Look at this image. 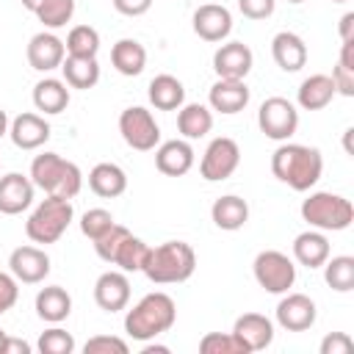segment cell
Masks as SVG:
<instances>
[{"mask_svg":"<svg viewBox=\"0 0 354 354\" xmlns=\"http://www.w3.org/2000/svg\"><path fill=\"white\" fill-rule=\"evenodd\" d=\"M337 64H343V66L354 69V39L343 41V47H340V61H337Z\"/></svg>","mask_w":354,"mask_h":354,"instance_id":"cell-49","label":"cell"},{"mask_svg":"<svg viewBox=\"0 0 354 354\" xmlns=\"http://www.w3.org/2000/svg\"><path fill=\"white\" fill-rule=\"evenodd\" d=\"M41 0H22V6L28 8V11H36V6H39Z\"/></svg>","mask_w":354,"mask_h":354,"instance_id":"cell-52","label":"cell"},{"mask_svg":"<svg viewBox=\"0 0 354 354\" xmlns=\"http://www.w3.org/2000/svg\"><path fill=\"white\" fill-rule=\"evenodd\" d=\"M271 55L282 72H299L307 64V44L293 30H279L271 39Z\"/></svg>","mask_w":354,"mask_h":354,"instance_id":"cell-22","label":"cell"},{"mask_svg":"<svg viewBox=\"0 0 354 354\" xmlns=\"http://www.w3.org/2000/svg\"><path fill=\"white\" fill-rule=\"evenodd\" d=\"M257 124L266 138L288 141L299 127V111L285 97H268V100H263V105L257 111Z\"/></svg>","mask_w":354,"mask_h":354,"instance_id":"cell-9","label":"cell"},{"mask_svg":"<svg viewBox=\"0 0 354 354\" xmlns=\"http://www.w3.org/2000/svg\"><path fill=\"white\" fill-rule=\"evenodd\" d=\"M72 313V296L61 285H47L36 293V315L47 324H61Z\"/></svg>","mask_w":354,"mask_h":354,"instance_id":"cell-25","label":"cell"},{"mask_svg":"<svg viewBox=\"0 0 354 354\" xmlns=\"http://www.w3.org/2000/svg\"><path fill=\"white\" fill-rule=\"evenodd\" d=\"M33 180L19 174V171H8L0 177V213L3 216H19L22 210L30 207L33 202Z\"/></svg>","mask_w":354,"mask_h":354,"instance_id":"cell-14","label":"cell"},{"mask_svg":"<svg viewBox=\"0 0 354 354\" xmlns=\"http://www.w3.org/2000/svg\"><path fill=\"white\" fill-rule=\"evenodd\" d=\"M127 235H130V230L113 221V227H111V230H105V232H102V235L94 241V249H97L100 260L113 263V257H116V252H119V246H122V241H124Z\"/></svg>","mask_w":354,"mask_h":354,"instance_id":"cell-39","label":"cell"},{"mask_svg":"<svg viewBox=\"0 0 354 354\" xmlns=\"http://www.w3.org/2000/svg\"><path fill=\"white\" fill-rule=\"evenodd\" d=\"M207 102L213 111L218 113H238L249 105V86L246 80H227V77H218L210 91H207Z\"/></svg>","mask_w":354,"mask_h":354,"instance_id":"cell-20","label":"cell"},{"mask_svg":"<svg viewBox=\"0 0 354 354\" xmlns=\"http://www.w3.org/2000/svg\"><path fill=\"white\" fill-rule=\"evenodd\" d=\"M119 133H122L124 144L130 149H138V152H149V149H155L160 144V127H158L152 111H147L141 105H133V108L122 111Z\"/></svg>","mask_w":354,"mask_h":354,"instance_id":"cell-8","label":"cell"},{"mask_svg":"<svg viewBox=\"0 0 354 354\" xmlns=\"http://www.w3.org/2000/svg\"><path fill=\"white\" fill-rule=\"evenodd\" d=\"M155 166L166 177H183L194 166V147L185 138H171L158 144L155 149Z\"/></svg>","mask_w":354,"mask_h":354,"instance_id":"cell-19","label":"cell"},{"mask_svg":"<svg viewBox=\"0 0 354 354\" xmlns=\"http://www.w3.org/2000/svg\"><path fill=\"white\" fill-rule=\"evenodd\" d=\"M72 199H61V196H47L36 205V210L28 216L25 221V235L33 243H55L66 227L72 224Z\"/></svg>","mask_w":354,"mask_h":354,"instance_id":"cell-6","label":"cell"},{"mask_svg":"<svg viewBox=\"0 0 354 354\" xmlns=\"http://www.w3.org/2000/svg\"><path fill=\"white\" fill-rule=\"evenodd\" d=\"M149 102L158 111H177L185 102V86L174 75H158L149 80Z\"/></svg>","mask_w":354,"mask_h":354,"instance_id":"cell-30","label":"cell"},{"mask_svg":"<svg viewBox=\"0 0 354 354\" xmlns=\"http://www.w3.org/2000/svg\"><path fill=\"white\" fill-rule=\"evenodd\" d=\"M232 30V14L227 6L205 3L194 11V33L205 41H224Z\"/></svg>","mask_w":354,"mask_h":354,"instance_id":"cell-15","label":"cell"},{"mask_svg":"<svg viewBox=\"0 0 354 354\" xmlns=\"http://www.w3.org/2000/svg\"><path fill=\"white\" fill-rule=\"evenodd\" d=\"M94 301L105 313H119L130 301V279L124 271H105L94 282Z\"/></svg>","mask_w":354,"mask_h":354,"instance_id":"cell-17","label":"cell"},{"mask_svg":"<svg viewBox=\"0 0 354 354\" xmlns=\"http://www.w3.org/2000/svg\"><path fill=\"white\" fill-rule=\"evenodd\" d=\"M329 77H332L335 91H337V94H343V97H354V69H348V66L337 64V66H335V72H332Z\"/></svg>","mask_w":354,"mask_h":354,"instance_id":"cell-45","label":"cell"},{"mask_svg":"<svg viewBox=\"0 0 354 354\" xmlns=\"http://www.w3.org/2000/svg\"><path fill=\"white\" fill-rule=\"evenodd\" d=\"M288 3H304V0H288Z\"/></svg>","mask_w":354,"mask_h":354,"instance_id":"cell-54","label":"cell"},{"mask_svg":"<svg viewBox=\"0 0 354 354\" xmlns=\"http://www.w3.org/2000/svg\"><path fill=\"white\" fill-rule=\"evenodd\" d=\"M19 299V282L11 271H0V315L8 313Z\"/></svg>","mask_w":354,"mask_h":354,"instance_id":"cell-42","label":"cell"},{"mask_svg":"<svg viewBox=\"0 0 354 354\" xmlns=\"http://www.w3.org/2000/svg\"><path fill=\"white\" fill-rule=\"evenodd\" d=\"M301 218L321 232H340L348 230L354 221V205L332 191H315L301 202Z\"/></svg>","mask_w":354,"mask_h":354,"instance_id":"cell-5","label":"cell"},{"mask_svg":"<svg viewBox=\"0 0 354 354\" xmlns=\"http://www.w3.org/2000/svg\"><path fill=\"white\" fill-rule=\"evenodd\" d=\"M3 340H6V332L0 329V348H3Z\"/></svg>","mask_w":354,"mask_h":354,"instance_id":"cell-53","label":"cell"},{"mask_svg":"<svg viewBox=\"0 0 354 354\" xmlns=\"http://www.w3.org/2000/svg\"><path fill=\"white\" fill-rule=\"evenodd\" d=\"M335 94L337 91H335L332 77L318 72V75H310V77L301 80L296 100H299V108H304V111H321V108H326L332 102Z\"/></svg>","mask_w":354,"mask_h":354,"instance_id":"cell-28","label":"cell"},{"mask_svg":"<svg viewBox=\"0 0 354 354\" xmlns=\"http://www.w3.org/2000/svg\"><path fill=\"white\" fill-rule=\"evenodd\" d=\"M354 340L346 332H332L321 340V354H351Z\"/></svg>","mask_w":354,"mask_h":354,"instance_id":"cell-44","label":"cell"},{"mask_svg":"<svg viewBox=\"0 0 354 354\" xmlns=\"http://www.w3.org/2000/svg\"><path fill=\"white\" fill-rule=\"evenodd\" d=\"M111 3L124 17H141V14H147L152 8V0H111Z\"/></svg>","mask_w":354,"mask_h":354,"instance_id":"cell-46","label":"cell"},{"mask_svg":"<svg viewBox=\"0 0 354 354\" xmlns=\"http://www.w3.org/2000/svg\"><path fill=\"white\" fill-rule=\"evenodd\" d=\"M332 3H348V0H332Z\"/></svg>","mask_w":354,"mask_h":354,"instance_id":"cell-55","label":"cell"},{"mask_svg":"<svg viewBox=\"0 0 354 354\" xmlns=\"http://www.w3.org/2000/svg\"><path fill=\"white\" fill-rule=\"evenodd\" d=\"M232 335L243 343V348L249 354L252 351H263L274 340V324H271V318H266L260 313H243V315L235 318Z\"/></svg>","mask_w":354,"mask_h":354,"instance_id":"cell-18","label":"cell"},{"mask_svg":"<svg viewBox=\"0 0 354 354\" xmlns=\"http://www.w3.org/2000/svg\"><path fill=\"white\" fill-rule=\"evenodd\" d=\"M64 72V83L69 88H94L100 80V64L97 58H77V55H66L61 64Z\"/></svg>","mask_w":354,"mask_h":354,"instance_id":"cell-32","label":"cell"},{"mask_svg":"<svg viewBox=\"0 0 354 354\" xmlns=\"http://www.w3.org/2000/svg\"><path fill=\"white\" fill-rule=\"evenodd\" d=\"M177 321V304L169 293L155 290L147 293L133 310L124 315V332L133 340H152L163 332H169Z\"/></svg>","mask_w":354,"mask_h":354,"instance_id":"cell-2","label":"cell"},{"mask_svg":"<svg viewBox=\"0 0 354 354\" xmlns=\"http://www.w3.org/2000/svg\"><path fill=\"white\" fill-rule=\"evenodd\" d=\"M196 271V252L185 241H166L155 249H149L144 274L155 285H177L191 279Z\"/></svg>","mask_w":354,"mask_h":354,"instance_id":"cell-4","label":"cell"},{"mask_svg":"<svg viewBox=\"0 0 354 354\" xmlns=\"http://www.w3.org/2000/svg\"><path fill=\"white\" fill-rule=\"evenodd\" d=\"M293 257L299 266H307V268H321L329 257V241L321 230H307V232H299L293 238Z\"/></svg>","mask_w":354,"mask_h":354,"instance_id":"cell-23","label":"cell"},{"mask_svg":"<svg viewBox=\"0 0 354 354\" xmlns=\"http://www.w3.org/2000/svg\"><path fill=\"white\" fill-rule=\"evenodd\" d=\"M324 279H326V285L332 290L348 293L354 288V257H348V254L326 257V263H324Z\"/></svg>","mask_w":354,"mask_h":354,"instance_id":"cell-34","label":"cell"},{"mask_svg":"<svg viewBox=\"0 0 354 354\" xmlns=\"http://www.w3.org/2000/svg\"><path fill=\"white\" fill-rule=\"evenodd\" d=\"M33 105L41 113H61L69 105V88L58 77H44L33 86Z\"/></svg>","mask_w":354,"mask_h":354,"instance_id":"cell-31","label":"cell"},{"mask_svg":"<svg viewBox=\"0 0 354 354\" xmlns=\"http://www.w3.org/2000/svg\"><path fill=\"white\" fill-rule=\"evenodd\" d=\"M30 180L47 196H61V199H75L83 188V171L77 169V163L61 158L58 152L36 155L30 163Z\"/></svg>","mask_w":354,"mask_h":354,"instance_id":"cell-3","label":"cell"},{"mask_svg":"<svg viewBox=\"0 0 354 354\" xmlns=\"http://www.w3.org/2000/svg\"><path fill=\"white\" fill-rule=\"evenodd\" d=\"M149 249H152V246H147V241H141V238H136V235H127V238L122 241L116 257H113V266H119L124 274L144 271L147 257H149Z\"/></svg>","mask_w":354,"mask_h":354,"instance_id":"cell-33","label":"cell"},{"mask_svg":"<svg viewBox=\"0 0 354 354\" xmlns=\"http://www.w3.org/2000/svg\"><path fill=\"white\" fill-rule=\"evenodd\" d=\"M199 351L202 354H249L232 332H207L199 340Z\"/></svg>","mask_w":354,"mask_h":354,"instance_id":"cell-37","label":"cell"},{"mask_svg":"<svg viewBox=\"0 0 354 354\" xmlns=\"http://www.w3.org/2000/svg\"><path fill=\"white\" fill-rule=\"evenodd\" d=\"M113 227V216H111V210H105V207H91V210H86L83 213V218H80V232L88 238V241H97L105 230H111Z\"/></svg>","mask_w":354,"mask_h":354,"instance_id":"cell-40","label":"cell"},{"mask_svg":"<svg viewBox=\"0 0 354 354\" xmlns=\"http://www.w3.org/2000/svg\"><path fill=\"white\" fill-rule=\"evenodd\" d=\"M33 14L39 17V22H41L44 28L58 30V28H64V25L72 19V14H75V0H41Z\"/></svg>","mask_w":354,"mask_h":354,"instance_id":"cell-36","label":"cell"},{"mask_svg":"<svg viewBox=\"0 0 354 354\" xmlns=\"http://www.w3.org/2000/svg\"><path fill=\"white\" fill-rule=\"evenodd\" d=\"M88 188L102 199H116L127 191V174L116 163H97L88 171Z\"/></svg>","mask_w":354,"mask_h":354,"instance_id":"cell-24","label":"cell"},{"mask_svg":"<svg viewBox=\"0 0 354 354\" xmlns=\"http://www.w3.org/2000/svg\"><path fill=\"white\" fill-rule=\"evenodd\" d=\"M177 111H180L177 113V130L183 133L185 141L202 138V136H207L213 130V111L207 105H202V102H188L185 105L183 102Z\"/></svg>","mask_w":354,"mask_h":354,"instance_id":"cell-29","label":"cell"},{"mask_svg":"<svg viewBox=\"0 0 354 354\" xmlns=\"http://www.w3.org/2000/svg\"><path fill=\"white\" fill-rule=\"evenodd\" d=\"M66 55H77V58H97L100 53V33L91 25H75L64 41Z\"/></svg>","mask_w":354,"mask_h":354,"instance_id":"cell-35","label":"cell"},{"mask_svg":"<svg viewBox=\"0 0 354 354\" xmlns=\"http://www.w3.org/2000/svg\"><path fill=\"white\" fill-rule=\"evenodd\" d=\"M252 64H254V55L243 41H227L213 53V69L218 77H227V80H246V75L252 72Z\"/></svg>","mask_w":354,"mask_h":354,"instance_id":"cell-13","label":"cell"},{"mask_svg":"<svg viewBox=\"0 0 354 354\" xmlns=\"http://www.w3.org/2000/svg\"><path fill=\"white\" fill-rule=\"evenodd\" d=\"M8 124H11V122H8V113H6L3 108H0V138H3L6 133H8Z\"/></svg>","mask_w":354,"mask_h":354,"instance_id":"cell-51","label":"cell"},{"mask_svg":"<svg viewBox=\"0 0 354 354\" xmlns=\"http://www.w3.org/2000/svg\"><path fill=\"white\" fill-rule=\"evenodd\" d=\"M271 171L293 191H310L321 180L324 158L315 147L307 144H279L271 155Z\"/></svg>","mask_w":354,"mask_h":354,"instance_id":"cell-1","label":"cell"},{"mask_svg":"<svg viewBox=\"0 0 354 354\" xmlns=\"http://www.w3.org/2000/svg\"><path fill=\"white\" fill-rule=\"evenodd\" d=\"M252 271H254V279L263 290L268 293H288L296 282V266L293 260L285 254V252H277V249H266L254 257L252 263Z\"/></svg>","mask_w":354,"mask_h":354,"instance_id":"cell-7","label":"cell"},{"mask_svg":"<svg viewBox=\"0 0 354 354\" xmlns=\"http://www.w3.org/2000/svg\"><path fill=\"white\" fill-rule=\"evenodd\" d=\"M64 58H66V47L53 30H41V33L30 36V41H28V64L36 72L61 69Z\"/></svg>","mask_w":354,"mask_h":354,"instance_id":"cell-16","label":"cell"},{"mask_svg":"<svg viewBox=\"0 0 354 354\" xmlns=\"http://www.w3.org/2000/svg\"><path fill=\"white\" fill-rule=\"evenodd\" d=\"M83 351H86V354H127L130 346H127L122 337H113V335H97V337L86 340Z\"/></svg>","mask_w":354,"mask_h":354,"instance_id":"cell-41","label":"cell"},{"mask_svg":"<svg viewBox=\"0 0 354 354\" xmlns=\"http://www.w3.org/2000/svg\"><path fill=\"white\" fill-rule=\"evenodd\" d=\"M8 136H11L14 147H19V149H39L50 138V124L39 113H19L8 124Z\"/></svg>","mask_w":354,"mask_h":354,"instance_id":"cell-21","label":"cell"},{"mask_svg":"<svg viewBox=\"0 0 354 354\" xmlns=\"http://www.w3.org/2000/svg\"><path fill=\"white\" fill-rule=\"evenodd\" d=\"M111 64L119 75L124 77H136L144 72L147 66V50L141 41L136 39H119L113 47H111Z\"/></svg>","mask_w":354,"mask_h":354,"instance_id":"cell-27","label":"cell"},{"mask_svg":"<svg viewBox=\"0 0 354 354\" xmlns=\"http://www.w3.org/2000/svg\"><path fill=\"white\" fill-rule=\"evenodd\" d=\"M238 163H241V147L235 144V138L218 136L207 144V149L199 160V174L207 183H221V180L235 174Z\"/></svg>","mask_w":354,"mask_h":354,"instance_id":"cell-10","label":"cell"},{"mask_svg":"<svg viewBox=\"0 0 354 354\" xmlns=\"http://www.w3.org/2000/svg\"><path fill=\"white\" fill-rule=\"evenodd\" d=\"M238 8L249 19H266V17L274 14L277 0H238Z\"/></svg>","mask_w":354,"mask_h":354,"instance_id":"cell-43","label":"cell"},{"mask_svg":"<svg viewBox=\"0 0 354 354\" xmlns=\"http://www.w3.org/2000/svg\"><path fill=\"white\" fill-rule=\"evenodd\" d=\"M340 41H348V39H354V11H346L343 17H340Z\"/></svg>","mask_w":354,"mask_h":354,"instance_id":"cell-48","label":"cell"},{"mask_svg":"<svg viewBox=\"0 0 354 354\" xmlns=\"http://www.w3.org/2000/svg\"><path fill=\"white\" fill-rule=\"evenodd\" d=\"M318 310L307 293H288L277 304V324L288 332H304L315 324Z\"/></svg>","mask_w":354,"mask_h":354,"instance_id":"cell-11","label":"cell"},{"mask_svg":"<svg viewBox=\"0 0 354 354\" xmlns=\"http://www.w3.org/2000/svg\"><path fill=\"white\" fill-rule=\"evenodd\" d=\"M141 354H169V346H158V343H149L141 348Z\"/></svg>","mask_w":354,"mask_h":354,"instance_id":"cell-50","label":"cell"},{"mask_svg":"<svg viewBox=\"0 0 354 354\" xmlns=\"http://www.w3.org/2000/svg\"><path fill=\"white\" fill-rule=\"evenodd\" d=\"M8 271L17 277V282L36 285L50 274V257L39 246H17L8 257Z\"/></svg>","mask_w":354,"mask_h":354,"instance_id":"cell-12","label":"cell"},{"mask_svg":"<svg viewBox=\"0 0 354 354\" xmlns=\"http://www.w3.org/2000/svg\"><path fill=\"white\" fill-rule=\"evenodd\" d=\"M36 346H39L41 354H72L75 351V337L66 329L53 326V329L41 332V337H39Z\"/></svg>","mask_w":354,"mask_h":354,"instance_id":"cell-38","label":"cell"},{"mask_svg":"<svg viewBox=\"0 0 354 354\" xmlns=\"http://www.w3.org/2000/svg\"><path fill=\"white\" fill-rule=\"evenodd\" d=\"M210 218L218 230H227V232H235L241 230L246 221H249V205L246 199L235 196V194H227V196H218L210 207Z\"/></svg>","mask_w":354,"mask_h":354,"instance_id":"cell-26","label":"cell"},{"mask_svg":"<svg viewBox=\"0 0 354 354\" xmlns=\"http://www.w3.org/2000/svg\"><path fill=\"white\" fill-rule=\"evenodd\" d=\"M0 354H30V343H25V340H19V337H11V335H6Z\"/></svg>","mask_w":354,"mask_h":354,"instance_id":"cell-47","label":"cell"}]
</instances>
